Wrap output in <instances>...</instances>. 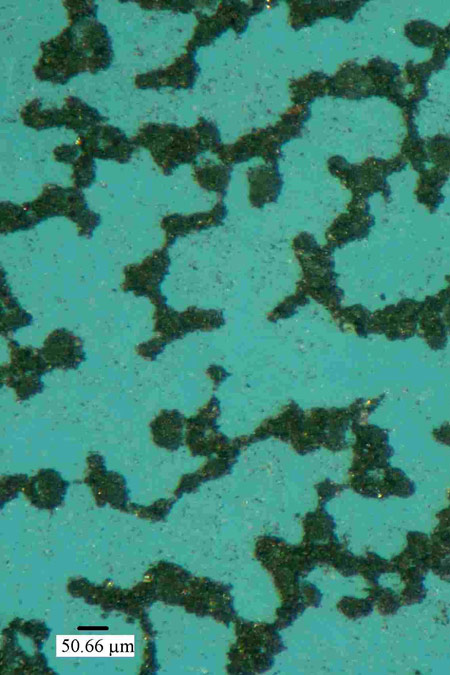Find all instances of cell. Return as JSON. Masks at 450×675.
<instances>
[{"label":"cell","instance_id":"cell-1","mask_svg":"<svg viewBox=\"0 0 450 675\" xmlns=\"http://www.w3.org/2000/svg\"><path fill=\"white\" fill-rule=\"evenodd\" d=\"M58 36L41 44L42 55L34 67L41 81L66 83L80 72L107 69L113 59L105 26L96 17L70 20Z\"/></svg>","mask_w":450,"mask_h":675},{"label":"cell","instance_id":"cell-2","mask_svg":"<svg viewBox=\"0 0 450 675\" xmlns=\"http://www.w3.org/2000/svg\"><path fill=\"white\" fill-rule=\"evenodd\" d=\"M39 102L33 100L21 111L24 124L37 130L65 125L76 132H84L105 120L96 109L77 97H67L61 109L41 110Z\"/></svg>","mask_w":450,"mask_h":675},{"label":"cell","instance_id":"cell-3","mask_svg":"<svg viewBox=\"0 0 450 675\" xmlns=\"http://www.w3.org/2000/svg\"><path fill=\"white\" fill-rule=\"evenodd\" d=\"M10 366L1 367V382L13 388L19 400H26L42 392L41 375L52 370L42 351L32 348L12 347Z\"/></svg>","mask_w":450,"mask_h":675},{"label":"cell","instance_id":"cell-4","mask_svg":"<svg viewBox=\"0 0 450 675\" xmlns=\"http://www.w3.org/2000/svg\"><path fill=\"white\" fill-rule=\"evenodd\" d=\"M132 140L116 127L98 125L90 128L81 137V149L89 154L105 159L127 161L134 149Z\"/></svg>","mask_w":450,"mask_h":675},{"label":"cell","instance_id":"cell-5","mask_svg":"<svg viewBox=\"0 0 450 675\" xmlns=\"http://www.w3.org/2000/svg\"><path fill=\"white\" fill-rule=\"evenodd\" d=\"M41 351L51 369H76L85 358L81 340L65 329L51 333Z\"/></svg>","mask_w":450,"mask_h":675},{"label":"cell","instance_id":"cell-6","mask_svg":"<svg viewBox=\"0 0 450 675\" xmlns=\"http://www.w3.org/2000/svg\"><path fill=\"white\" fill-rule=\"evenodd\" d=\"M180 420L176 411H161L150 423L153 441L161 447L172 448L174 440L180 438Z\"/></svg>","mask_w":450,"mask_h":675}]
</instances>
